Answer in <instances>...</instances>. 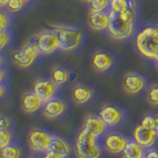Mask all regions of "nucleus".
I'll use <instances>...</instances> for the list:
<instances>
[{"label": "nucleus", "mask_w": 158, "mask_h": 158, "mask_svg": "<svg viewBox=\"0 0 158 158\" xmlns=\"http://www.w3.org/2000/svg\"><path fill=\"white\" fill-rule=\"evenodd\" d=\"M110 23L108 27V34L115 41H125L130 39L135 30L136 10H128L123 13L109 12Z\"/></svg>", "instance_id": "1"}, {"label": "nucleus", "mask_w": 158, "mask_h": 158, "mask_svg": "<svg viewBox=\"0 0 158 158\" xmlns=\"http://www.w3.org/2000/svg\"><path fill=\"white\" fill-rule=\"evenodd\" d=\"M101 137L81 128L74 142V152L77 158H101L103 155Z\"/></svg>", "instance_id": "2"}, {"label": "nucleus", "mask_w": 158, "mask_h": 158, "mask_svg": "<svg viewBox=\"0 0 158 158\" xmlns=\"http://www.w3.org/2000/svg\"><path fill=\"white\" fill-rule=\"evenodd\" d=\"M135 46L141 56L155 60L158 57V25L147 26L139 31L135 38Z\"/></svg>", "instance_id": "3"}, {"label": "nucleus", "mask_w": 158, "mask_h": 158, "mask_svg": "<svg viewBox=\"0 0 158 158\" xmlns=\"http://www.w3.org/2000/svg\"><path fill=\"white\" fill-rule=\"evenodd\" d=\"M52 30L57 35L59 49L61 51L73 52L81 46L83 40V32L81 30L62 25L52 26Z\"/></svg>", "instance_id": "4"}, {"label": "nucleus", "mask_w": 158, "mask_h": 158, "mask_svg": "<svg viewBox=\"0 0 158 158\" xmlns=\"http://www.w3.org/2000/svg\"><path fill=\"white\" fill-rule=\"evenodd\" d=\"M52 135L43 128L34 127L28 133V145L34 152L44 153L48 150Z\"/></svg>", "instance_id": "5"}, {"label": "nucleus", "mask_w": 158, "mask_h": 158, "mask_svg": "<svg viewBox=\"0 0 158 158\" xmlns=\"http://www.w3.org/2000/svg\"><path fill=\"white\" fill-rule=\"evenodd\" d=\"M40 54H41V52L36 43H27L24 44L21 49L15 52L13 54V60L18 66L27 68L32 65Z\"/></svg>", "instance_id": "6"}, {"label": "nucleus", "mask_w": 158, "mask_h": 158, "mask_svg": "<svg viewBox=\"0 0 158 158\" xmlns=\"http://www.w3.org/2000/svg\"><path fill=\"white\" fill-rule=\"evenodd\" d=\"M128 140H130V138L123 135V133L114 131L107 132L101 138L103 149L113 155L123 153Z\"/></svg>", "instance_id": "7"}, {"label": "nucleus", "mask_w": 158, "mask_h": 158, "mask_svg": "<svg viewBox=\"0 0 158 158\" xmlns=\"http://www.w3.org/2000/svg\"><path fill=\"white\" fill-rule=\"evenodd\" d=\"M99 116L110 128L118 127L125 120V112L120 107L112 104H105L100 109Z\"/></svg>", "instance_id": "8"}, {"label": "nucleus", "mask_w": 158, "mask_h": 158, "mask_svg": "<svg viewBox=\"0 0 158 158\" xmlns=\"http://www.w3.org/2000/svg\"><path fill=\"white\" fill-rule=\"evenodd\" d=\"M37 46L43 54H52L59 48V43L56 33L52 31H43L36 37Z\"/></svg>", "instance_id": "9"}, {"label": "nucleus", "mask_w": 158, "mask_h": 158, "mask_svg": "<svg viewBox=\"0 0 158 158\" xmlns=\"http://www.w3.org/2000/svg\"><path fill=\"white\" fill-rule=\"evenodd\" d=\"M122 86L123 91L128 95H136L145 88L146 80L139 73L127 72L123 77Z\"/></svg>", "instance_id": "10"}, {"label": "nucleus", "mask_w": 158, "mask_h": 158, "mask_svg": "<svg viewBox=\"0 0 158 158\" xmlns=\"http://www.w3.org/2000/svg\"><path fill=\"white\" fill-rule=\"evenodd\" d=\"M57 86L51 79H38L34 83V92L44 104L54 98Z\"/></svg>", "instance_id": "11"}, {"label": "nucleus", "mask_w": 158, "mask_h": 158, "mask_svg": "<svg viewBox=\"0 0 158 158\" xmlns=\"http://www.w3.org/2000/svg\"><path fill=\"white\" fill-rule=\"evenodd\" d=\"M158 133L156 130H149L142 126H137L133 131V139L143 148H150L155 144Z\"/></svg>", "instance_id": "12"}, {"label": "nucleus", "mask_w": 158, "mask_h": 158, "mask_svg": "<svg viewBox=\"0 0 158 158\" xmlns=\"http://www.w3.org/2000/svg\"><path fill=\"white\" fill-rule=\"evenodd\" d=\"M82 127L101 138L108 132V128H109L100 116L93 115V114L87 115L84 118Z\"/></svg>", "instance_id": "13"}, {"label": "nucleus", "mask_w": 158, "mask_h": 158, "mask_svg": "<svg viewBox=\"0 0 158 158\" xmlns=\"http://www.w3.org/2000/svg\"><path fill=\"white\" fill-rule=\"evenodd\" d=\"M110 23V14L105 11H90L88 16V26L93 31H106Z\"/></svg>", "instance_id": "14"}, {"label": "nucleus", "mask_w": 158, "mask_h": 158, "mask_svg": "<svg viewBox=\"0 0 158 158\" xmlns=\"http://www.w3.org/2000/svg\"><path fill=\"white\" fill-rule=\"evenodd\" d=\"M66 111V103L60 99L53 98L44 103L43 108V115L49 120H54L63 115Z\"/></svg>", "instance_id": "15"}, {"label": "nucleus", "mask_w": 158, "mask_h": 158, "mask_svg": "<svg viewBox=\"0 0 158 158\" xmlns=\"http://www.w3.org/2000/svg\"><path fill=\"white\" fill-rule=\"evenodd\" d=\"M91 65L97 72H106L114 65V58L106 52H96L91 59Z\"/></svg>", "instance_id": "16"}, {"label": "nucleus", "mask_w": 158, "mask_h": 158, "mask_svg": "<svg viewBox=\"0 0 158 158\" xmlns=\"http://www.w3.org/2000/svg\"><path fill=\"white\" fill-rule=\"evenodd\" d=\"M94 96L93 89L88 87L84 84H76L73 87L71 92V98L72 101L76 105H84L88 103Z\"/></svg>", "instance_id": "17"}, {"label": "nucleus", "mask_w": 158, "mask_h": 158, "mask_svg": "<svg viewBox=\"0 0 158 158\" xmlns=\"http://www.w3.org/2000/svg\"><path fill=\"white\" fill-rule=\"evenodd\" d=\"M43 104L44 103L42 102V100L36 95V93L34 91L25 93L21 100L22 110L27 114L36 113L40 110V108L42 107Z\"/></svg>", "instance_id": "18"}, {"label": "nucleus", "mask_w": 158, "mask_h": 158, "mask_svg": "<svg viewBox=\"0 0 158 158\" xmlns=\"http://www.w3.org/2000/svg\"><path fill=\"white\" fill-rule=\"evenodd\" d=\"M48 150L56 152V153H58V154H60V155H62L66 158L70 155V153L72 151V148H71L70 144H69L65 139H63L62 137L52 135Z\"/></svg>", "instance_id": "19"}, {"label": "nucleus", "mask_w": 158, "mask_h": 158, "mask_svg": "<svg viewBox=\"0 0 158 158\" xmlns=\"http://www.w3.org/2000/svg\"><path fill=\"white\" fill-rule=\"evenodd\" d=\"M122 154L123 158H142L145 155V150L135 139H130Z\"/></svg>", "instance_id": "20"}, {"label": "nucleus", "mask_w": 158, "mask_h": 158, "mask_svg": "<svg viewBox=\"0 0 158 158\" xmlns=\"http://www.w3.org/2000/svg\"><path fill=\"white\" fill-rule=\"evenodd\" d=\"M135 0H110V11L115 13H123L128 10H136Z\"/></svg>", "instance_id": "21"}, {"label": "nucleus", "mask_w": 158, "mask_h": 158, "mask_svg": "<svg viewBox=\"0 0 158 158\" xmlns=\"http://www.w3.org/2000/svg\"><path fill=\"white\" fill-rule=\"evenodd\" d=\"M69 76H70V74H69L68 70H66V69L63 67L56 66L52 70L51 80L56 84V86H60L68 81Z\"/></svg>", "instance_id": "22"}, {"label": "nucleus", "mask_w": 158, "mask_h": 158, "mask_svg": "<svg viewBox=\"0 0 158 158\" xmlns=\"http://www.w3.org/2000/svg\"><path fill=\"white\" fill-rule=\"evenodd\" d=\"M21 148L15 144H10L0 149V158H21Z\"/></svg>", "instance_id": "23"}, {"label": "nucleus", "mask_w": 158, "mask_h": 158, "mask_svg": "<svg viewBox=\"0 0 158 158\" xmlns=\"http://www.w3.org/2000/svg\"><path fill=\"white\" fill-rule=\"evenodd\" d=\"M146 101L151 106H158V84L151 85L146 92Z\"/></svg>", "instance_id": "24"}, {"label": "nucleus", "mask_w": 158, "mask_h": 158, "mask_svg": "<svg viewBox=\"0 0 158 158\" xmlns=\"http://www.w3.org/2000/svg\"><path fill=\"white\" fill-rule=\"evenodd\" d=\"M13 135L9 130H0V149L11 144Z\"/></svg>", "instance_id": "25"}, {"label": "nucleus", "mask_w": 158, "mask_h": 158, "mask_svg": "<svg viewBox=\"0 0 158 158\" xmlns=\"http://www.w3.org/2000/svg\"><path fill=\"white\" fill-rule=\"evenodd\" d=\"M110 6V0H93L90 3V11H105Z\"/></svg>", "instance_id": "26"}, {"label": "nucleus", "mask_w": 158, "mask_h": 158, "mask_svg": "<svg viewBox=\"0 0 158 158\" xmlns=\"http://www.w3.org/2000/svg\"><path fill=\"white\" fill-rule=\"evenodd\" d=\"M140 126L144 127L146 128H149V130H155V126H156L155 116H152V115L144 116L140 122Z\"/></svg>", "instance_id": "27"}, {"label": "nucleus", "mask_w": 158, "mask_h": 158, "mask_svg": "<svg viewBox=\"0 0 158 158\" xmlns=\"http://www.w3.org/2000/svg\"><path fill=\"white\" fill-rule=\"evenodd\" d=\"M26 2H24L23 0H10L7 4V8L10 12H18L20 10H22L24 7V4Z\"/></svg>", "instance_id": "28"}, {"label": "nucleus", "mask_w": 158, "mask_h": 158, "mask_svg": "<svg viewBox=\"0 0 158 158\" xmlns=\"http://www.w3.org/2000/svg\"><path fill=\"white\" fill-rule=\"evenodd\" d=\"M12 125L11 118L8 116L0 115V130H9Z\"/></svg>", "instance_id": "29"}, {"label": "nucleus", "mask_w": 158, "mask_h": 158, "mask_svg": "<svg viewBox=\"0 0 158 158\" xmlns=\"http://www.w3.org/2000/svg\"><path fill=\"white\" fill-rule=\"evenodd\" d=\"M9 27V18L6 13L0 11V31H5Z\"/></svg>", "instance_id": "30"}, {"label": "nucleus", "mask_w": 158, "mask_h": 158, "mask_svg": "<svg viewBox=\"0 0 158 158\" xmlns=\"http://www.w3.org/2000/svg\"><path fill=\"white\" fill-rule=\"evenodd\" d=\"M9 35L6 31H0V51L3 49L9 43Z\"/></svg>", "instance_id": "31"}, {"label": "nucleus", "mask_w": 158, "mask_h": 158, "mask_svg": "<svg viewBox=\"0 0 158 158\" xmlns=\"http://www.w3.org/2000/svg\"><path fill=\"white\" fill-rule=\"evenodd\" d=\"M44 158H65L64 156L58 154L56 152H53L52 150H48L47 152H44Z\"/></svg>", "instance_id": "32"}, {"label": "nucleus", "mask_w": 158, "mask_h": 158, "mask_svg": "<svg viewBox=\"0 0 158 158\" xmlns=\"http://www.w3.org/2000/svg\"><path fill=\"white\" fill-rule=\"evenodd\" d=\"M146 158H158V150L157 149H148L145 151Z\"/></svg>", "instance_id": "33"}, {"label": "nucleus", "mask_w": 158, "mask_h": 158, "mask_svg": "<svg viewBox=\"0 0 158 158\" xmlns=\"http://www.w3.org/2000/svg\"><path fill=\"white\" fill-rule=\"evenodd\" d=\"M9 1H10V0H0V8L7 6V4H8Z\"/></svg>", "instance_id": "34"}, {"label": "nucleus", "mask_w": 158, "mask_h": 158, "mask_svg": "<svg viewBox=\"0 0 158 158\" xmlns=\"http://www.w3.org/2000/svg\"><path fill=\"white\" fill-rule=\"evenodd\" d=\"M4 93H5V87L0 84V99L2 98V96L4 95Z\"/></svg>", "instance_id": "35"}, {"label": "nucleus", "mask_w": 158, "mask_h": 158, "mask_svg": "<svg viewBox=\"0 0 158 158\" xmlns=\"http://www.w3.org/2000/svg\"><path fill=\"white\" fill-rule=\"evenodd\" d=\"M4 77H5V72L2 70L1 68H0V83H1V82L3 81Z\"/></svg>", "instance_id": "36"}, {"label": "nucleus", "mask_w": 158, "mask_h": 158, "mask_svg": "<svg viewBox=\"0 0 158 158\" xmlns=\"http://www.w3.org/2000/svg\"><path fill=\"white\" fill-rule=\"evenodd\" d=\"M155 122H156V126H155V130L158 133V114L155 116Z\"/></svg>", "instance_id": "37"}, {"label": "nucleus", "mask_w": 158, "mask_h": 158, "mask_svg": "<svg viewBox=\"0 0 158 158\" xmlns=\"http://www.w3.org/2000/svg\"><path fill=\"white\" fill-rule=\"evenodd\" d=\"M154 61H155V67H156V69H157V70H158V57H157V58L155 59Z\"/></svg>", "instance_id": "38"}, {"label": "nucleus", "mask_w": 158, "mask_h": 158, "mask_svg": "<svg viewBox=\"0 0 158 158\" xmlns=\"http://www.w3.org/2000/svg\"><path fill=\"white\" fill-rule=\"evenodd\" d=\"M2 64H3V59H2V57L0 56V67L2 66Z\"/></svg>", "instance_id": "39"}, {"label": "nucleus", "mask_w": 158, "mask_h": 158, "mask_svg": "<svg viewBox=\"0 0 158 158\" xmlns=\"http://www.w3.org/2000/svg\"><path fill=\"white\" fill-rule=\"evenodd\" d=\"M83 1H84V2H86V3H89V4H90V3L93 1V0H83Z\"/></svg>", "instance_id": "40"}, {"label": "nucleus", "mask_w": 158, "mask_h": 158, "mask_svg": "<svg viewBox=\"0 0 158 158\" xmlns=\"http://www.w3.org/2000/svg\"><path fill=\"white\" fill-rule=\"evenodd\" d=\"M27 158H39V157H36V156H29Z\"/></svg>", "instance_id": "41"}, {"label": "nucleus", "mask_w": 158, "mask_h": 158, "mask_svg": "<svg viewBox=\"0 0 158 158\" xmlns=\"http://www.w3.org/2000/svg\"><path fill=\"white\" fill-rule=\"evenodd\" d=\"M24 2H28V1H31V0H23Z\"/></svg>", "instance_id": "42"}, {"label": "nucleus", "mask_w": 158, "mask_h": 158, "mask_svg": "<svg viewBox=\"0 0 158 158\" xmlns=\"http://www.w3.org/2000/svg\"><path fill=\"white\" fill-rule=\"evenodd\" d=\"M142 158H146V157H145V155H144V156H143V157H142Z\"/></svg>", "instance_id": "43"}]
</instances>
